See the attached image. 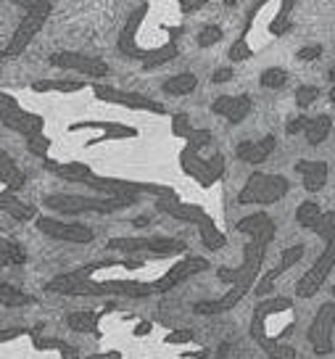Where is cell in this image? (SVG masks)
I'll return each instance as SVG.
<instances>
[{"label": "cell", "mask_w": 335, "mask_h": 359, "mask_svg": "<svg viewBox=\"0 0 335 359\" xmlns=\"http://www.w3.org/2000/svg\"><path fill=\"white\" fill-rule=\"evenodd\" d=\"M275 233H278V227H275V219H272V222L264 224L259 233L248 236V243L243 246V262H240V267L217 269V278L222 283H227L230 288H227L219 299H214V302H198L193 306V312L201 314V317H212V314L230 312L233 306H238V304L243 302L248 296V291L257 285L261 264H264V257H267V248H269V243L275 241Z\"/></svg>", "instance_id": "1"}, {"label": "cell", "mask_w": 335, "mask_h": 359, "mask_svg": "<svg viewBox=\"0 0 335 359\" xmlns=\"http://www.w3.org/2000/svg\"><path fill=\"white\" fill-rule=\"evenodd\" d=\"M109 267H140L135 259H106V262H93L79 269L56 275L53 280L45 285L48 293H61V296H127V299H148L156 296L153 283L143 280H93V272Z\"/></svg>", "instance_id": "2"}, {"label": "cell", "mask_w": 335, "mask_h": 359, "mask_svg": "<svg viewBox=\"0 0 335 359\" xmlns=\"http://www.w3.org/2000/svg\"><path fill=\"white\" fill-rule=\"evenodd\" d=\"M280 312H293V299H288V296H267V299H261L254 306V314H251V338L257 341V346L269 359H296L299 357L296 348L282 341V336H288L285 330H291L293 325H285L275 336L267 330L269 317H275Z\"/></svg>", "instance_id": "3"}, {"label": "cell", "mask_w": 335, "mask_h": 359, "mask_svg": "<svg viewBox=\"0 0 335 359\" xmlns=\"http://www.w3.org/2000/svg\"><path fill=\"white\" fill-rule=\"evenodd\" d=\"M146 16H148V3H140V6L127 16L122 32H119V40H116L119 53L127 56L130 61H140L143 69H156V67H164V64H172V61L179 56L177 43L153 45V48H143V45L137 43V32H140V27L146 22Z\"/></svg>", "instance_id": "4"}, {"label": "cell", "mask_w": 335, "mask_h": 359, "mask_svg": "<svg viewBox=\"0 0 335 359\" xmlns=\"http://www.w3.org/2000/svg\"><path fill=\"white\" fill-rule=\"evenodd\" d=\"M312 233L324 241L322 254L317 257L312 267L303 272L299 283H296V296L299 299H312L317 296V291L324 285V280L330 278V272L335 269V212H322V217L317 219Z\"/></svg>", "instance_id": "5"}, {"label": "cell", "mask_w": 335, "mask_h": 359, "mask_svg": "<svg viewBox=\"0 0 335 359\" xmlns=\"http://www.w3.org/2000/svg\"><path fill=\"white\" fill-rule=\"evenodd\" d=\"M156 209L158 212L169 214V217L177 219V222L193 224V227L198 230L201 243L206 251H219V248H224V243H227V238H224V233L217 227V222L212 219V214L206 212L203 206L179 201L177 193H169V196H164V198H156Z\"/></svg>", "instance_id": "6"}, {"label": "cell", "mask_w": 335, "mask_h": 359, "mask_svg": "<svg viewBox=\"0 0 335 359\" xmlns=\"http://www.w3.org/2000/svg\"><path fill=\"white\" fill-rule=\"evenodd\" d=\"M137 198L132 196H82V193H53L45 198L48 212H58L64 217H79V214H114L132 206Z\"/></svg>", "instance_id": "7"}, {"label": "cell", "mask_w": 335, "mask_h": 359, "mask_svg": "<svg viewBox=\"0 0 335 359\" xmlns=\"http://www.w3.org/2000/svg\"><path fill=\"white\" fill-rule=\"evenodd\" d=\"M106 248L122 251L127 257H177L185 254V243L177 238L167 236H130V238H111Z\"/></svg>", "instance_id": "8"}, {"label": "cell", "mask_w": 335, "mask_h": 359, "mask_svg": "<svg viewBox=\"0 0 335 359\" xmlns=\"http://www.w3.org/2000/svg\"><path fill=\"white\" fill-rule=\"evenodd\" d=\"M288 191H291L288 177L254 172V175H248L246 185L238 193V203H243V206H269V203L285 198Z\"/></svg>", "instance_id": "9"}, {"label": "cell", "mask_w": 335, "mask_h": 359, "mask_svg": "<svg viewBox=\"0 0 335 359\" xmlns=\"http://www.w3.org/2000/svg\"><path fill=\"white\" fill-rule=\"evenodd\" d=\"M179 167H182V172L190 180H196L201 188H212V185H217L224 177L227 161H224L222 154H214L212 158H201V151L185 146L179 151Z\"/></svg>", "instance_id": "10"}, {"label": "cell", "mask_w": 335, "mask_h": 359, "mask_svg": "<svg viewBox=\"0 0 335 359\" xmlns=\"http://www.w3.org/2000/svg\"><path fill=\"white\" fill-rule=\"evenodd\" d=\"M50 11H53V6H50L48 0H43L32 11H24V19L19 22V27L13 29L11 40L6 45V56H19V53H24V50L29 48V43L37 37V32L45 27Z\"/></svg>", "instance_id": "11"}, {"label": "cell", "mask_w": 335, "mask_h": 359, "mask_svg": "<svg viewBox=\"0 0 335 359\" xmlns=\"http://www.w3.org/2000/svg\"><path fill=\"white\" fill-rule=\"evenodd\" d=\"M90 88H93V95L103 103L122 106V109H130V111H151V114H158V116L167 114V106H161L158 101L148 98V95H140V93L119 90V88H111V85H90Z\"/></svg>", "instance_id": "12"}, {"label": "cell", "mask_w": 335, "mask_h": 359, "mask_svg": "<svg viewBox=\"0 0 335 359\" xmlns=\"http://www.w3.org/2000/svg\"><path fill=\"white\" fill-rule=\"evenodd\" d=\"M333 330H335V302H324L317 314H314L312 325L306 330V338H309V344H312L314 354H330L333 351Z\"/></svg>", "instance_id": "13"}, {"label": "cell", "mask_w": 335, "mask_h": 359, "mask_svg": "<svg viewBox=\"0 0 335 359\" xmlns=\"http://www.w3.org/2000/svg\"><path fill=\"white\" fill-rule=\"evenodd\" d=\"M34 227L43 233V236L53 238V241H64V243H90L95 233L90 230L88 224L79 222H64L58 217H37Z\"/></svg>", "instance_id": "14"}, {"label": "cell", "mask_w": 335, "mask_h": 359, "mask_svg": "<svg viewBox=\"0 0 335 359\" xmlns=\"http://www.w3.org/2000/svg\"><path fill=\"white\" fill-rule=\"evenodd\" d=\"M53 67L58 69H71V72H79L90 79H101L109 74V64L101 61L95 56H88V53H79V50H58V53H50L48 58Z\"/></svg>", "instance_id": "15"}, {"label": "cell", "mask_w": 335, "mask_h": 359, "mask_svg": "<svg viewBox=\"0 0 335 359\" xmlns=\"http://www.w3.org/2000/svg\"><path fill=\"white\" fill-rule=\"evenodd\" d=\"M209 269V262L203 257H185L179 259L175 267H169V272H164L158 280H153V293H167L172 291L175 285H179L182 280H188L198 272H206Z\"/></svg>", "instance_id": "16"}, {"label": "cell", "mask_w": 335, "mask_h": 359, "mask_svg": "<svg viewBox=\"0 0 335 359\" xmlns=\"http://www.w3.org/2000/svg\"><path fill=\"white\" fill-rule=\"evenodd\" d=\"M303 251H306V248H303V243H296V246H288V248H285V251L280 254L278 267L269 269L267 275H264V278H261V280H259L257 285H254V293H257V296H267V293H272L275 283H278L280 278H282V275L288 272V269L296 267V264L301 262V259H303Z\"/></svg>", "instance_id": "17"}, {"label": "cell", "mask_w": 335, "mask_h": 359, "mask_svg": "<svg viewBox=\"0 0 335 359\" xmlns=\"http://www.w3.org/2000/svg\"><path fill=\"white\" fill-rule=\"evenodd\" d=\"M79 130H101L98 137H93L88 148L98 146V143H109V140H124V137H137V130L122 122H74L69 124V133H79Z\"/></svg>", "instance_id": "18"}, {"label": "cell", "mask_w": 335, "mask_h": 359, "mask_svg": "<svg viewBox=\"0 0 335 359\" xmlns=\"http://www.w3.org/2000/svg\"><path fill=\"white\" fill-rule=\"evenodd\" d=\"M0 124L3 127H8L11 133H19L24 135V140L27 137H32V135H40L45 130V119L40 116V114L34 111H27V109H13V111L8 114H0Z\"/></svg>", "instance_id": "19"}, {"label": "cell", "mask_w": 335, "mask_h": 359, "mask_svg": "<svg viewBox=\"0 0 335 359\" xmlns=\"http://www.w3.org/2000/svg\"><path fill=\"white\" fill-rule=\"evenodd\" d=\"M251 109H254V103H251L246 93H240V95H219L212 103V111L217 116H224L230 124H240L251 114Z\"/></svg>", "instance_id": "20"}, {"label": "cell", "mask_w": 335, "mask_h": 359, "mask_svg": "<svg viewBox=\"0 0 335 359\" xmlns=\"http://www.w3.org/2000/svg\"><path fill=\"white\" fill-rule=\"evenodd\" d=\"M275 148H278V137L275 135H264L261 140H243L240 146L235 148V156L240 158V161H246V164H251V167H259V164H264L272 156Z\"/></svg>", "instance_id": "21"}, {"label": "cell", "mask_w": 335, "mask_h": 359, "mask_svg": "<svg viewBox=\"0 0 335 359\" xmlns=\"http://www.w3.org/2000/svg\"><path fill=\"white\" fill-rule=\"evenodd\" d=\"M296 172L301 175L303 180V191L306 193H320L324 188V182H327V161H309V158H301V161H296Z\"/></svg>", "instance_id": "22"}, {"label": "cell", "mask_w": 335, "mask_h": 359, "mask_svg": "<svg viewBox=\"0 0 335 359\" xmlns=\"http://www.w3.org/2000/svg\"><path fill=\"white\" fill-rule=\"evenodd\" d=\"M0 212H6L8 217L19 219V222H29V219H37V209L32 203L22 201L16 193L0 191Z\"/></svg>", "instance_id": "23"}, {"label": "cell", "mask_w": 335, "mask_h": 359, "mask_svg": "<svg viewBox=\"0 0 335 359\" xmlns=\"http://www.w3.org/2000/svg\"><path fill=\"white\" fill-rule=\"evenodd\" d=\"M0 182L6 185V191H8V193L22 191L24 182H27L24 172L16 167V161H13L11 154H8L6 148H0Z\"/></svg>", "instance_id": "24"}, {"label": "cell", "mask_w": 335, "mask_h": 359, "mask_svg": "<svg viewBox=\"0 0 335 359\" xmlns=\"http://www.w3.org/2000/svg\"><path fill=\"white\" fill-rule=\"evenodd\" d=\"M254 19H257V13L248 11L243 29H240V34L235 37V43L230 45V50H227V58H230V64H240V61H248V58H254V48L248 45V34H251Z\"/></svg>", "instance_id": "25"}, {"label": "cell", "mask_w": 335, "mask_h": 359, "mask_svg": "<svg viewBox=\"0 0 335 359\" xmlns=\"http://www.w3.org/2000/svg\"><path fill=\"white\" fill-rule=\"evenodd\" d=\"M269 0H257V6L251 8L254 13H259L264 6H267ZM293 6H296V0H280V11L275 16V22L269 24V32L275 34V37H282V34L291 29V13H293Z\"/></svg>", "instance_id": "26"}, {"label": "cell", "mask_w": 335, "mask_h": 359, "mask_svg": "<svg viewBox=\"0 0 335 359\" xmlns=\"http://www.w3.org/2000/svg\"><path fill=\"white\" fill-rule=\"evenodd\" d=\"M98 323H101V312H90V309L71 312L67 317L69 330H74V333H93V336H98Z\"/></svg>", "instance_id": "27"}, {"label": "cell", "mask_w": 335, "mask_h": 359, "mask_svg": "<svg viewBox=\"0 0 335 359\" xmlns=\"http://www.w3.org/2000/svg\"><path fill=\"white\" fill-rule=\"evenodd\" d=\"M164 93L167 95H190L193 90L198 88V77L193 72H179V74H172L169 79H164Z\"/></svg>", "instance_id": "28"}, {"label": "cell", "mask_w": 335, "mask_h": 359, "mask_svg": "<svg viewBox=\"0 0 335 359\" xmlns=\"http://www.w3.org/2000/svg\"><path fill=\"white\" fill-rule=\"evenodd\" d=\"M88 85L82 79H37L32 82L34 93H79Z\"/></svg>", "instance_id": "29"}, {"label": "cell", "mask_w": 335, "mask_h": 359, "mask_svg": "<svg viewBox=\"0 0 335 359\" xmlns=\"http://www.w3.org/2000/svg\"><path fill=\"white\" fill-rule=\"evenodd\" d=\"M333 130V116H327V114H320V116H312L309 124H306V140H309V146H320L327 140V135Z\"/></svg>", "instance_id": "30"}, {"label": "cell", "mask_w": 335, "mask_h": 359, "mask_svg": "<svg viewBox=\"0 0 335 359\" xmlns=\"http://www.w3.org/2000/svg\"><path fill=\"white\" fill-rule=\"evenodd\" d=\"M29 304H34V296L19 291L16 285L0 283V306H11V309H16V306H29Z\"/></svg>", "instance_id": "31"}, {"label": "cell", "mask_w": 335, "mask_h": 359, "mask_svg": "<svg viewBox=\"0 0 335 359\" xmlns=\"http://www.w3.org/2000/svg\"><path fill=\"white\" fill-rule=\"evenodd\" d=\"M269 222H272V217H269L267 212H254V214H248V217H243V219H238L235 230L243 233V236H254V233H259V230Z\"/></svg>", "instance_id": "32"}, {"label": "cell", "mask_w": 335, "mask_h": 359, "mask_svg": "<svg viewBox=\"0 0 335 359\" xmlns=\"http://www.w3.org/2000/svg\"><path fill=\"white\" fill-rule=\"evenodd\" d=\"M320 217H322V209H320L317 201H303L301 206L296 209V222L301 224L303 230H314V224H317Z\"/></svg>", "instance_id": "33"}, {"label": "cell", "mask_w": 335, "mask_h": 359, "mask_svg": "<svg viewBox=\"0 0 335 359\" xmlns=\"http://www.w3.org/2000/svg\"><path fill=\"white\" fill-rule=\"evenodd\" d=\"M285 82H288V72L280 67H269L261 72V77H259V85L267 90H280L285 88Z\"/></svg>", "instance_id": "34"}, {"label": "cell", "mask_w": 335, "mask_h": 359, "mask_svg": "<svg viewBox=\"0 0 335 359\" xmlns=\"http://www.w3.org/2000/svg\"><path fill=\"white\" fill-rule=\"evenodd\" d=\"M185 140H188L190 148L201 151V148H209V146H212V143H214V135H212V130H201V127H193Z\"/></svg>", "instance_id": "35"}, {"label": "cell", "mask_w": 335, "mask_h": 359, "mask_svg": "<svg viewBox=\"0 0 335 359\" xmlns=\"http://www.w3.org/2000/svg\"><path fill=\"white\" fill-rule=\"evenodd\" d=\"M317 98H320V88H317V85H301V88L296 90V106H299L301 111H306Z\"/></svg>", "instance_id": "36"}, {"label": "cell", "mask_w": 335, "mask_h": 359, "mask_svg": "<svg viewBox=\"0 0 335 359\" xmlns=\"http://www.w3.org/2000/svg\"><path fill=\"white\" fill-rule=\"evenodd\" d=\"M222 34L224 32H222V27H219V24H206L201 32H198L196 40H198L201 48H212V45H217L219 40H222Z\"/></svg>", "instance_id": "37"}, {"label": "cell", "mask_w": 335, "mask_h": 359, "mask_svg": "<svg viewBox=\"0 0 335 359\" xmlns=\"http://www.w3.org/2000/svg\"><path fill=\"white\" fill-rule=\"evenodd\" d=\"M27 148H29V154L40 158H48V151H50V137L45 133L40 135H32V137H27Z\"/></svg>", "instance_id": "38"}, {"label": "cell", "mask_w": 335, "mask_h": 359, "mask_svg": "<svg viewBox=\"0 0 335 359\" xmlns=\"http://www.w3.org/2000/svg\"><path fill=\"white\" fill-rule=\"evenodd\" d=\"M190 130H193V124H190V116L185 111H179L172 116V135H175V137H188Z\"/></svg>", "instance_id": "39"}, {"label": "cell", "mask_w": 335, "mask_h": 359, "mask_svg": "<svg viewBox=\"0 0 335 359\" xmlns=\"http://www.w3.org/2000/svg\"><path fill=\"white\" fill-rule=\"evenodd\" d=\"M32 344H34V348H40V351H64V348L69 346L64 338H40V336H34Z\"/></svg>", "instance_id": "40"}, {"label": "cell", "mask_w": 335, "mask_h": 359, "mask_svg": "<svg viewBox=\"0 0 335 359\" xmlns=\"http://www.w3.org/2000/svg\"><path fill=\"white\" fill-rule=\"evenodd\" d=\"M320 56H322V45H320V43L303 45V48H299V53H296V58H299V61H317Z\"/></svg>", "instance_id": "41"}, {"label": "cell", "mask_w": 335, "mask_h": 359, "mask_svg": "<svg viewBox=\"0 0 335 359\" xmlns=\"http://www.w3.org/2000/svg\"><path fill=\"white\" fill-rule=\"evenodd\" d=\"M22 103L13 98L11 93H3L0 90V114H8V111H13V109H19Z\"/></svg>", "instance_id": "42"}, {"label": "cell", "mask_w": 335, "mask_h": 359, "mask_svg": "<svg viewBox=\"0 0 335 359\" xmlns=\"http://www.w3.org/2000/svg\"><path fill=\"white\" fill-rule=\"evenodd\" d=\"M233 77H235V69L233 67H219L212 74V82H214V85H224V82H230Z\"/></svg>", "instance_id": "43"}, {"label": "cell", "mask_w": 335, "mask_h": 359, "mask_svg": "<svg viewBox=\"0 0 335 359\" xmlns=\"http://www.w3.org/2000/svg\"><path fill=\"white\" fill-rule=\"evenodd\" d=\"M306 124H309V116H296V119H291V122H288V127H285V133L288 135H299V133H303V130H306Z\"/></svg>", "instance_id": "44"}, {"label": "cell", "mask_w": 335, "mask_h": 359, "mask_svg": "<svg viewBox=\"0 0 335 359\" xmlns=\"http://www.w3.org/2000/svg\"><path fill=\"white\" fill-rule=\"evenodd\" d=\"M29 330H24V327H8V330H0V344H8L13 338H22L27 336Z\"/></svg>", "instance_id": "45"}, {"label": "cell", "mask_w": 335, "mask_h": 359, "mask_svg": "<svg viewBox=\"0 0 335 359\" xmlns=\"http://www.w3.org/2000/svg\"><path fill=\"white\" fill-rule=\"evenodd\" d=\"M209 0H179V11L182 13H193L198 11V8H203Z\"/></svg>", "instance_id": "46"}, {"label": "cell", "mask_w": 335, "mask_h": 359, "mask_svg": "<svg viewBox=\"0 0 335 359\" xmlns=\"http://www.w3.org/2000/svg\"><path fill=\"white\" fill-rule=\"evenodd\" d=\"M188 341H193L190 330H177V333H169L167 336V344H188Z\"/></svg>", "instance_id": "47"}, {"label": "cell", "mask_w": 335, "mask_h": 359, "mask_svg": "<svg viewBox=\"0 0 335 359\" xmlns=\"http://www.w3.org/2000/svg\"><path fill=\"white\" fill-rule=\"evenodd\" d=\"M11 3H16L19 8H24V11H32V8H37L43 0H11Z\"/></svg>", "instance_id": "48"}, {"label": "cell", "mask_w": 335, "mask_h": 359, "mask_svg": "<svg viewBox=\"0 0 335 359\" xmlns=\"http://www.w3.org/2000/svg\"><path fill=\"white\" fill-rule=\"evenodd\" d=\"M61 359H79V351L74 346H67L61 351Z\"/></svg>", "instance_id": "49"}, {"label": "cell", "mask_w": 335, "mask_h": 359, "mask_svg": "<svg viewBox=\"0 0 335 359\" xmlns=\"http://www.w3.org/2000/svg\"><path fill=\"white\" fill-rule=\"evenodd\" d=\"M146 333H151V323H140L137 330H135V336H146Z\"/></svg>", "instance_id": "50"}, {"label": "cell", "mask_w": 335, "mask_h": 359, "mask_svg": "<svg viewBox=\"0 0 335 359\" xmlns=\"http://www.w3.org/2000/svg\"><path fill=\"white\" fill-rule=\"evenodd\" d=\"M135 224H137V227H143V224H148V219H146V217H137V219H135Z\"/></svg>", "instance_id": "51"}, {"label": "cell", "mask_w": 335, "mask_h": 359, "mask_svg": "<svg viewBox=\"0 0 335 359\" xmlns=\"http://www.w3.org/2000/svg\"><path fill=\"white\" fill-rule=\"evenodd\" d=\"M327 77H330V82H335V67L330 69V74H327Z\"/></svg>", "instance_id": "52"}, {"label": "cell", "mask_w": 335, "mask_h": 359, "mask_svg": "<svg viewBox=\"0 0 335 359\" xmlns=\"http://www.w3.org/2000/svg\"><path fill=\"white\" fill-rule=\"evenodd\" d=\"M235 3H238V0H224V6H235Z\"/></svg>", "instance_id": "53"}, {"label": "cell", "mask_w": 335, "mask_h": 359, "mask_svg": "<svg viewBox=\"0 0 335 359\" xmlns=\"http://www.w3.org/2000/svg\"><path fill=\"white\" fill-rule=\"evenodd\" d=\"M330 101H335V88L330 90Z\"/></svg>", "instance_id": "54"}, {"label": "cell", "mask_w": 335, "mask_h": 359, "mask_svg": "<svg viewBox=\"0 0 335 359\" xmlns=\"http://www.w3.org/2000/svg\"><path fill=\"white\" fill-rule=\"evenodd\" d=\"M3 58H6V50H0V61H3Z\"/></svg>", "instance_id": "55"}, {"label": "cell", "mask_w": 335, "mask_h": 359, "mask_svg": "<svg viewBox=\"0 0 335 359\" xmlns=\"http://www.w3.org/2000/svg\"><path fill=\"white\" fill-rule=\"evenodd\" d=\"M143 3H148V0H143Z\"/></svg>", "instance_id": "56"}]
</instances>
